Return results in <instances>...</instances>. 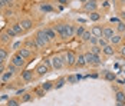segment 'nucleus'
I'll list each match as a JSON object with an SVG mask.
<instances>
[{
	"label": "nucleus",
	"mask_w": 125,
	"mask_h": 106,
	"mask_svg": "<svg viewBox=\"0 0 125 106\" xmlns=\"http://www.w3.org/2000/svg\"><path fill=\"white\" fill-rule=\"evenodd\" d=\"M53 29L56 30V33H59L61 39H63V40H69L72 36H75V30H76L75 26H72V24H66V23L56 24Z\"/></svg>",
	"instance_id": "f257e3e1"
},
{
	"label": "nucleus",
	"mask_w": 125,
	"mask_h": 106,
	"mask_svg": "<svg viewBox=\"0 0 125 106\" xmlns=\"http://www.w3.org/2000/svg\"><path fill=\"white\" fill-rule=\"evenodd\" d=\"M83 56H85L86 66H99L101 63H102L99 56H98V55H94L92 52H85Z\"/></svg>",
	"instance_id": "f03ea898"
},
{
	"label": "nucleus",
	"mask_w": 125,
	"mask_h": 106,
	"mask_svg": "<svg viewBox=\"0 0 125 106\" xmlns=\"http://www.w3.org/2000/svg\"><path fill=\"white\" fill-rule=\"evenodd\" d=\"M50 60H52V69H55V70H61V69H63V67L66 66L63 56L55 55L53 58H50Z\"/></svg>",
	"instance_id": "7ed1b4c3"
},
{
	"label": "nucleus",
	"mask_w": 125,
	"mask_h": 106,
	"mask_svg": "<svg viewBox=\"0 0 125 106\" xmlns=\"http://www.w3.org/2000/svg\"><path fill=\"white\" fill-rule=\"evenodd\" d=\"M10 63H12V65H14L16 67H23V66H25V63H26V59H23V58H22V56L16 52V53L12 56Z\"/></svg>",
	"instance_id": "20e7f679"
},
{
	"label": "nucleus",
	"mask_w": 125,
	"mask_h": 106,
	"mask_svg": "<svg viewBox=\"0 0 125 106\" xmlns=\"http://www.w3.org/2000/svg\"><path fill=\"white\" fill-rule=\"evenodd\" d=\"M63 58H65V63H66L68 66H75L76 55L73 53V52H66V53L63 55Z\"/></svg>",
	"instance_id": "39448f33"
},
{
	"label": "nucleus",
	"mask_w": 125,
	"mask_h": 106,
	"mask_svg": "<svg viewBox=\"0 0 125 106\" xmlns=\"http://www.w3.org/2000/svg\"><path fill=\"white\" fill-rule=\"evenodd\" d=\"M96 7H98V4H96L95 0H91V1H88V3H83V10L88 12V13L96 12Z\"/></svg>",
	"instance_id": "423d86ee"
},
{
	"label": "nucleus",
	"mask_w": 125,
	"mask_h": 106,
	"mask_svg": "<svg viewBox=\"0 0 125 106\" xmlns=\"http://www.w3.org/2000/svg\"><path fill=\"white\" fill-rule=\"evenodd\" d=\"M114 35H116V32H115L114 27H111V26L104 27V37H105L106 40H111V39L114 37Z\"/></svg>",
	"instance_id": "0eeeda50"
},
{
	"label": "nucleus",
	"mask_w": 125,
	"mask_h": 106,
	"mask_svg": "<svg viewBox=\"0 0 125 106\" xmlns=\"http://www.w3.org/2000/svg\"><path fill=\"white\" fill-rule=\"evenodd\" d=\"M19 23H20L22 29H23L25 32H29V30L33 27V20H30V19H22Z\"/></svg>",
	"instance_id": "6e6552de"
},
{
	"label": "nucleus",
	"mask_w": 125,
	"mask_h": 106,
	"mask_svg": "<svg viewBox=\"0 0 125 106\" xmlns=\"http://www.w3.org/2000/svg\"><path fill=\"white\" fill-rule=\"evenodd\" d=\"M35 72H36V75H38V76H45V75L49 72V67H48L45 63H40V65H38V66H36Z\"/></svg>",
	"instance_id": "1a4fd4ad"
},
{
	"label": "nucleus",
	"mask_w": 125,
	"mask_h": 106,
	"mask_svg": "<svg viewBox=\"0 0 125 106\" xmlns=\"http://www.w3.org/2000/svg\"><path fill=\"white\" fill-rule=\"evenodd\" d=\"M91 33L92 36H95V37H104V29L101 27V26H94L92 29H91Z\"/></svg>",
	"instance_id": "9d476101"
},
{
	"label": "nucleus",
	"mask_w": 125,
	"mask_h": 106,
	"mask_svg": "<svg viewBox=\"0 0 125 106\" xmlns=\"http://www.w3.org/2000/svg\"><path fill=\"white\" fill-rule=\"evenodd\" d=\"M20 76H22V80H25V82H32L33 80V72L32 70H23L20 73Z\"/></svg>",
	"instance_id": "9b49d317"
},
{
	"label": "nucleus",
	"mask_w": 125,
	"mask_h": 106,
	"mask_svg": "<svg viewBox=\"0 0 125 106\" xmlns=\"http://www.w3.org/2000/svg\"><path fill=\"white\" fill-rule=\"evenodd\" d=\"M35 37H38V39H40V40H42V42H43L45 45H48V43L50 42L49 39H48V36H46V32H45V29L39 30L38 33H36V36H35Z\"/></svg>",
	"instance_id": "f8f14e48"
},
{
	"label": "nucleus",
	"mask_w": 125,
	"mask_h": 106,
	"mask_svg": "<svg viewBox=\"0 0 125 106\" xmlns=\"http://www.w3.org/2000/svg\"><path fill=\"white\" fill-rule=\"evenodd\" d=\"M25 47L26 49H29V50H39V47H38V45H36V42H35V39H29V40H26Z\"/></svg>",
	"instance_id": "ddd939ff"
},
{
	"label": "nucleus",
	"mask_w": 125,
	"mask_h": 106,
	"mask_svg": "<svg viewBox=\"0 0 125 106\" xmlns=\"http://www.w3.org/2000/svg\"><path fill=\"white\" fill-rule=\"evenodd\" d=\"M17 53H19L23 59H29V58L32 56V50H29V49H26V47H20V49L17 50Z\"/></svg>",
	"instance_id": "4468645a"
},
{
	"label": "nucleus",
	"mask_w": 125,
	"mask_h": 106,
	"mask_svg": "<svg viewBox=\"0 0 125 106\" xmlns=\"http://www.w3.org/2000/svg\"><path fill=\"white\" fill-rule=\"evenodd\" d=\"M75 66L76 67H83V66H86V62H85V56H83V53H81L79 56H76Z\"/></svg>",
	"instance_id": "2eb2a0df"
},
{
	"label": "nucleus",
	"mask_w": 125,
	"mask_h": 106,
	"mask_svg": "<svg viewBox=\"0 0 125 106\" xmlns=\"http://www.w3.org/2000/svg\"><path fill=\"white\" fill-rule=\"evenodd\" d=\"M102 53H104L105 56H114V55H115V47H114L112 45H108L106 47L102 49Z\"/></svg>",
	"instance_id": "dca6fc26"
},
{
	"label": "nucleus",
	"mask_w": 125,
	"mask_h": 106,
	"mask_svg": "<svg viewBox=\"0 0 125 106\" xmlns=\"http://www.w3.org/2000/svg\"><path fill=\"white\" fill-rule=\"evenodd\" d=\"M45 32H46V36H48L49 40H55V39H56V30H55L53 27H46Z\"/></svg>",
	"instance_id": "f3484780"
},
{
	"label": "nucleus",
	"mask_w": 125,
	"mask_h": 106,
	"mask_svg": "<svg viewBox=\"0 0 125 106\" xmlns=\"http://www.w3.org/2000/svg\"><path fill=\"white\" fill-rule=\"evenodd\" d=\"M122 39H124V37H122V35H118V33H116V35H114V37L109 40V45L116 46V45H119V43L122 42Z\"/></svg>",
	"instance_id": "a211bd4d"
},
{
	"label": "nucleus",
	"mask_w": 125,
	"mask_h": 106,
	"mask_svg": "<svg viewBox=\"0 0 125 106\" xmlns=\"http://www.w3.org/2000/svg\"><path fill=\"white\" fill-rule=\"evenodd\" d=\"M115 32L118 35H124L125 33V22H119V23L115 26Z\"/></svg>",
	"instance_id": "6ab92c4d"
},
{
	"label": "nucleus",
	"mask_w": 125,
	"mask_h": 106,
	"mask_svg": "<svg viewBox=\"0 0 125 106\" xmlns=\"http://www.w3.org/2000/svg\"><path fill=\"white\" fill-rule=\"evenodd\" d=\"M12 40V37L7 35L6 32H3V33H0V43H9Z\"/></svg>",
	"instance_id": "aec40b11"
},
{
	"label": "nucleus",
	"mask_w": 125,
	"mask_h": 106,
	"mask_svg": "<svg viewBox=\"0 0 125 106\" xmlns=\"http://www.w3.org/2000/svg\"><path fill=\"white\" fill-rule=\"evenodd\" d=\"M40 86H42V89H43L45 92H49L50 89H53V87H55L53 82H45V83H42Z\"/></svg>",
	"instance_id": "412c9836"
},
{
	"label": "nucleus",
	"mask_w": 125,
	"mask_h": 106,
	"mask_svg": "<svg viewBox=\"0 0 125 106\" xmlns=\"http://www.w3.org/2000/svg\"><path fill=\"white\" fill-rule=\"evenodd\" d=\"M13 30L16 32V35H22V33H25V30L22 29V26H20V23H13L12 24Z\"/></svg>",
	"instance_id": "4be33fe9"
},
{
	"label": "nucleus",
	"mask_w": 125,
	"mask_h": 106,
	"mask_svg": "<svg viewBox=\"0 0 125 106\" xmlns=\"http://www.w3.org/2000/svg\"><path fill=\"white\" fill-rule=\"evenodd\" d=\"M115 99H116V102H122V103H125V93L121 92V90H118V92L115 93Z\"/></svg>",
	"instance_id": "5701e85b"
},
{
	"label": "nucleus",
	"mask_w": 125,
	"mask_h": 106,
	"mask_svg": "<svg viewBox=\"0 0 125 106\" xmlns=\"http://www.w3.org/2000/svg\"><path fill=\"white\" fill-rule=\"evenodd\" d=\"M12 77H13V73L12 72H4L3 75H1V80L3 82H9V80H12Z\"/></svg>",
	"instance_id": "b1692460"
},
{
	"label": "nucleus",
	"mask_w": 125,
	"mask_h": 106,
	"mask_svg": "<svg viewBox=\"0 0 125 106\" xmlns=\"http://www.w3.org/2000/svg\"><path fill=\"white\" fill-rule=\"evenodd\" d=\"M108 45H109V40H106L105 37H99V39H98V46H99L101 49L106 47Z\"/></svg>",
	"instance_id": "393cba45"
},
{
	"label": "nucleus",
	"mask_w": 125,
	"mask_h": 106,
	"mask_svg": "<svg viewBox=\"0 0 125 106\" xmlns=\"http://www.w3.org/2000/svg\"><path fill=\"white\" fill-rule=\"evenodd\" d=\"M101 19V14L98 12H92V13H89V20L91 22H98Z\"/></svg>",
	"instance_id": "a878e982"
},
{
	"label": "nucleus",
	"mask_w": 125,
	"mask_h": 106,
	"mask_svg": "<svg viewBox=\"0 0 125 106\" xmlns=\"http://www.w3.org/2000/svg\"><path fill=\"white\" fill-rule=\"evenodd\" d=\"M85 30H86V29H85V26H78V27H76V30H75V36H76V37H82V35L85 33Z\"/></svg>",
	"instance_id": "bb28decb"
},
{
	"label": "nucleus",
	"mask_w": 125,
	"mask_h": 106,
	"mask_svg": "<svg viewBox=\"0 0 125 106\" xmlns=\"http://www.w3.org/2000/svg\"><path fill=\"white\" fill-rule=\"evenodd\" d=\"M32 99H33V95L32 93H23L20 100H22V103H26V102H30Z\"/></svg>",
	"instance_id": "cd10ccee"
},
{
	"label": "nucleus",
	"mask_w": 125,
	"mask_h": 106,
	"mask_svg": "<svg viewBox=\"0 0 125 106\" xmlns=\"http://www.w3.org/2000/svg\"><path fill=\"white\" fill-rule=\"evenodd\" d=\"M104 76H105V79H106V80H109V82H114V80H115V73H114V72L106 70Z\"/></svg>",
	"instance_id": "c85d7f7f"
},
{
	"label": "nucleus",
	"mask_w": 125,
	"mask_h": 106,
	"mask_svg": "<svg viewBox=\"0 0 125 106\" xmlns=\"http://www.w3.org/2000/svg\"><path fill=\"white\" fill-rule=\"evenodd\" d=\"M91 37H92V33H91L89 30H85V33L82 35V37H81V39H82L83 42H89V40H91Z\"/></svg>",
	"instance_id": "c756f323"
},
{
	"label": "nucleus",
	"mask_w": 125,
	"mask_h": 106,
	"mask_svg": "<svg viewBox=\"0 0 125 106\" xmlns=\"http://www.w3.org/2000/svg\"><path fill=\"white\" fill-rule=\"evenodd\" d=\"M89 52H92L94 55H98V56H99V53L102 52V49L96 45V46H91V50H89Z\"/></svg>",
	"instance_id": "7c9ffc66"
},
{
	"label": "nucleus",
	"mask_w": 125,
	"mask_h": 106,
	"mask_svg": "<svg viewBox=\"0 0 125 106\" xmlns=\"http://www.w3.org/2000/svg\"><path fill=\"white\" fill-rule=\"evenodd\" d=\"M65 83H66V79H65V77H61L58 82L55 83V87H56V89H61V87H62Z\"/></svg>",
	"instance_id": "2f4dec72"
},
{
	"label": "nucleus",
	"mask_w": 125,
	"mask_h": 106,
	"mask_svg": "<svg viewBox=\"0 0 125 106\" xmlns=\"http://www.w3.org/2000/svg\"><path fill=\"white\" fill-rule=\"evenodd\" d=\"M45 93H46V92H45V90L42 89V86H38V87L35 89V95H38L39 97H42V96H45Z\"/></svg>",
	"instance_id": "473e14b6"
},
{
	"label": "nucleus",
	"mask_w": 125,
	"mask_h": 106,
	"mask_svg": "<svg viewBox=\"0 0 125 106\" xmlns=\"http://www.w3.org/2000/svg\"><path fill=\"white\" fill-rule=\"evenodd\" d=\"M7 56H9L7 50H6V49H1V47H0V59L6 60V59H7Z\"/></svg>",
	"instance_id": "72a5a7b5"
},
{
	"label": "nucleus",
	"mask_w": 125,
	"mask_h": 106,
	"mask_svg": "<svg viewBox=\"0 0 125 106\" xmlns=\"http://www.w3.org/2000/svg\"><path fill=\"white\" fill-rule=\"evenodd\" d=\"M4 32H6L7 35L10 36V37H14V36H17V35H16V32L13 30V27H12V26H9V27H7V29H6Z\"/></svg>",
	"instance_id": "f704fd0d"
},
{
	"label": "nucleus",
	"mask_w": 125,
	"mask_h": 106,
	"mask_svg": "<svg viewBox=\"0 0 125 106\" xmlns=\"http://www.w3.org/2000/svg\"><path fill=\"white\" fill-rule=\"evenodd\" d=\"M40 10H42V12H52L53 7L49 6V4H42V6H40Z\"/></svg>",
	"instance_id": "c9c22d12"
},
{
	"label": "nucleus",
	"mask_w": 125,
	"mask_h": 106,
	"mask_svg": "<svg viewBox=\"0 0 125 106\" xmlns=\"http://www.w3.org/2000/svg\"><path fill=\"white\" fill-rule=\"evenodd\" d=\"M20 103V100H17V99H10L9 102H7V106H19Z\"/></svg>",
	"instance_id": "e433bc0d"
},
{
	"label": "nucleus",
	"mask_w": 125,
	"mask_h": 106,
	"mask_svg": "<svg viewBox=\"0 0 125 106\" xmlns=\"http://www.w3.org/2000/svg\"><path fill=\"white\" fill-rule=\"evenodd\" d=\"M17 69H19V67H16V66H14V65H12V63H10V65H9V67H7V70L12 72L13 75H14V73L17 72Z\"/></svg>",
	"instance_id": "4c0bfd02"
},
{
	"label": "nucleus",
	"mask_w": 125,
	"mask_h": 106,
	"mask_svg": "<svg viewBox=\"0 0 125 106\" xmlns=\"http://www.w3.org/2000/svg\"><path fill=\"white\" fill-rule=\"evenodd\" d=\"M89 43H91V46H96V45H98V37L92 36V37H91V40H89Z\"/></svg>",
	"instance_id": "58836bf2"
},
{
	"label": "nucleus",
	"mask_w": 125,
	"mask_h": 106,
	"mask_svg": "<svg viewBox=\"0 0 125 106\" xmlns=\"http://www.w3.org/2000/svg\"><path fill=\"white\" fill-rule=\"evenodd\" d=\"M20 47H22V42H16V43H14V45L12 46V49H13V50H16V52H17V50H19Z\"/></svg>",
	"instance_id": "ea45409f"
},
{
	"label": "nucleus",
	"mask_w": 125,
	"mask_h": 106,
	"mask_svg": "<svg viewBox=\"0 0 125 106\" xmlns=\"http://www.w3.org/2000/svg\"><path fill=\"white\" fill-rule=\"evenodd\" d=\"M76 79H81V76H69V77H68V82L73 83V82L76 80Z\"/></svg>",
	"instance_id": "a19ab883"
},
{
	"label": "nucleus",
	"mask_w": 125,
	"mask_h": 106,
	"mask_svg": "<svg viewBox=\"0 0 125 106\" xmlns=\"http://www.w3.org/2000/svg\"><path fill=\"white\" fill-rule=\"evenodd\" d=\"M43 63H45L49 69H52V60H50V59H45V62H43Z\"/></svg>",
	"instance_id": "79ce46f5"
},
{
	"label": "nucleus",
	"mask_w": 125,
	"mask_h": 106,
	"mask_svg": "<svg viewBox=\"0 0 125 106\" xmlns=\"http://www.w3.org/2000/svg\"><path fill=\"white\" fill-rule=\"evenodd\" d=\"M119 53H121V55L125 58V45H124V46H121V49H119Z\"/></svg>",
	"instance_id": "37998d69"
},
{
	"label": "nucleus",
	"mask_w": 125,
	"mask_h": 106,
	"mask_svg": "<svg viewBox=\"0 0 125 106\" xmlns=\"http://www.w3.org/2000/svg\"><path fill=\"white\" fill-rule=\"evenodd\" d=\"M4 3H6V6H12L14 3V0H4Z\"/></svg>",
	"instance_id": "c03bdc74"
},
{
	"label": "nucleus",
	"mask_w": 125,
	"mask_h": 106,
	"mask_svg": "<svg viewBox=\"0 0 125 106\" xmlns=\"http://www.w3.org/2000/svg\"><path fill=\"white\" fill-rule=\"evenodd\" d=\"M6 7V3H4V0H0V10L1 9H4Z\"/></svg>",
	"instance_id": "a18cd8bd"
},
{
	"label": "nucleus",
	"mask_w": 125,
	"mask_h": 106,
	"mask_svg": "<svg viewBox=\"0 0 125 106\" xmlns=\"http://www.w3.org/2000/svg\"><path fill=\"white\" fill-rule=\"evenodd\" d=\"M111 22H112V23H119V19H118V17H112V19H111Z\"/></svg>",
	"instance_id": "49530a36"
},
{
	"label": "nucleus",
	"mask_w": 125,
	"mask_h": 106,
	"mask_svg": "<svg viewBox=\"0 0 125 106\" xmlns=\"http://www.w3.org/2000/svg\"><path fill=\"white\" fill-rule=\"evenodd\" d=\"M4 73V65H0V75Z\"/></svg>",
	"instance_id": "de8ad7c7"
},
{
	"label": "nucleus",
	"mask_w": 125,
	"mask_h": 106,
	"mask_svg": "<svg viewBox=\"0 0 125 106\" xmlns=\"http://www.w3.org/2000/svg\"><path fill=\"white\" fill-rule=\"evenodd\" d=\"M58 1H59L61 4H68V1H69V0H58Z\"/></svg>",
	"instance_id": "09e8293b"
},
{
	"label": "nucleus",
	"mask_w": 125,
	"mask_h": 106,
	"mask_svg": "<svg viewBox=\"0 0 125 106\" xmlns=\"http://www.w3.org/2000/svg\"><path fill=\"white\" fill-rule=\"evenodd\" d=\"M115 106H125V103H122V102H116V105Z\"/></svg>",
	"instance_id": "8fccbe9b"
},
{
	"label": "nucleus",
	"mask_w": 125,
	"mask_h": 106,
	"mask_svg": "<svg viewBox=\"0 0 125 106\" xmlns=\"http://www.w3.org/2000/svg\"><path fill=\"white\" fill-rule=\"evenodd\" d=\"M121 17L124 19V22H125V12H122V13H121Z\"/></svg>",
	"instance_id": "3c124183"
},
{
	"label": "nucleus",
	"mask_w": 125,
	"mask_h": 106,
	"mask_svg": "<svg viewBox=\"0 0 125 106\" xmlns=\"http://www.w3.org/2000/svg\"><path fill=\"white\" fill-rule=\"evenodd\" d=\"M79 1H82V3H88V1H91V0H79Z\"/></svg>",
	"instance_id": "603ef678"
},
{
	"label": "nucleus",
	"mask_w": 125,
	"mask_h": 106,
	"mask_svg": "<svg viewBox=\"0 0 125 106\" xmlns=\"http://www.w3.org/2000/svg\"><path fill=\"white\" fill-rule=\"evenodd\" d=\"M3 62H4V60H3V59H0V65H3Z\"/></svg>",
	"instance_id": "864d4df0"
},
{
	"label": "nucleus",
	"mask_w": 125,
	"mask_h": 106,
	"mask_svg": "<svg viewBox=\"0 0 125 106\" xmlns=\"http://www.w3.org/2000/svg\"><path fill=\"white\" fill-rule=\"evenodd\" d=\"M122 37H124V39H125V33H124V35H122Z\"/></svg>",
	"instance_id": "5fc2aeb1"
}]
</instances>
